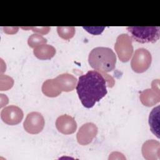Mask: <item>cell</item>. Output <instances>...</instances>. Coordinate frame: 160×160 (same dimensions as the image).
<instances>
[{"instance_id": "1", "label": "cell", "mask_w": 160, "mask_h": 160, "mask_svg": "<svg viewBox=\"0 0 160 160\" xmlns=\"http://www.w3.org/2000/svg\"><path fill=\"white\" fill-rule=\"evenodd\" d=\"M106 82L103 76L96 71H89L79 76L76 91L84 107H93L106 95Z\"/></svg>"}, {"instance_id": "2", "label": "cell", "mask_w": 160, "mask_h": 160, "mask_svg": "<svg viewBox=\"0 0 160 160\" xmlns=\"http://www.w3.org/2000/svg\"><path fill=\"white\" fill-rule=\"evenodd\" d=\"M88 62L92 68L104 74L114 69L116 56L111 48L97 47L90 52Z\"/></svg>"}, {"instance_id": "3", "label": "cell", "mask_w": 160, "mask_h": 160, "mask_svg": "<svg viewBox=\"0 0 160 160\" xmlns=\"http://www.w3.org/2000/svg\"><path fill=\"white\" fill-rule=\"evenodd\" d=\"M126 29L131 34L132 38L140 43H154L159 39L160 28L159 26H130L127 27Z\"/></svg>"}, {"instance_id": "4", "label": "cell", "mask_w": 160, "mask_h": 160, "mask_svg": "<svg viewBox=\"0 0 160 160\" xmlns=\"http://www.w3.org/2000/svg\"><path fill=\"white\" fill-rule=\"evenodd\" d=\"M152 56L148 50L144 48L137 49L131 61V66L136 73L145 72L150 67Z\"/></svg>"}, {"instance_id": "5", "label": "cell", "mask_w": 160, "mask_h": 160, "mask_svg": "<svg viewBox=\"0 0 160 160\" xmlns=\"http://www.w3.org/2000/svg\"><path fill=\"white\" fill-rule=\"evenodd\" d=\"M114 49L121 61L128 62L133 53L132 38L126 34L118 36L114 44Z\"/></svg>"}, {"instance_id": "6", "label": "cell", "mask_w": 160, "mask_h": 160, "mask_svg": "<svg viewBox=\"0 0 160 160\" xmlns=\"http://www.w3.org/2000/svg\"><path fill=\"white\" fill-rule=\"evenodd\" d=\"M44 124V117L40 112H31L27 115L23 122V127L27 132L36 134L42 131Z\"/></svg>"}, {"instance_id": "7", "label": "cell", "mask_w": 160, "mask_h": 160, "mask_svg": "<svg viewBox=\"0 0 160 160\" xmlns=\"http://www.w3.org/2000/svg\"><path fill=\"white\" fill-rule=\"evenodd\" d=\"M159 80L154 79L151 83V89H147L140 93L139 99L141 103L148 107H151L160 101Z\"/></svg>"}, {"instance_id": "8", "label": "cell", "mask_w": 160, "mask_h": 160, "mask_svg": "<svg viewBox=\"0 0 160 160\" xmlns=\"http://www.w3.org/2000/svg\"><path fill=\"white\" fill-rule=\"evenodd\" d=\"M24 116L22 110L18 106L10 105L5 107L1 112V118L4 122L13 126L21 122Z\"/></svg>"}, {"instance_id": "9", "label": "cell", "mask_w": 160, "mask_h": 160, "mask_svg": "<svg viewBox=\"0 0 160 160\" xmlns=\"http://www.w3.org/2000/svg\"><path fill=\"white\" fill-rule=\"evenodd\" d=\"M98 133V128L92 122H87L82 125L79 128L76 138L78 143L81 145L90 144Z\"/></svg>"}, {"instance_id": "10", "label": "cell", "mask_w": 160, "mask_h": 160, "mask_svg": "<svg viewBox=\"0 0 160 160\" xmlns=\"http://www.w3.org/2000/svg\"><path fill=\"white\" fill-rule=\"evenodd\" d=\"M56 127L59 132L64 134H71L76 131L77 123L73 117L63 114L56 119Z\"/></svg>"}, {"instance_id": "11", "label": "cell", "mask_w": 160, "mask_h": 160, "mask_svg": "<svg viewBox=\"0 0 160 160\" xmlns=\"http://www.w3.org/2000/svg\"><path fill=\"white\" fill-rule=\"evenodd\" d=\"M142 154L147 160H156L159 159L160 143L154 139L148 140L142 146Z\"/></svg>"}, {"instance_id": "12", "label": "cell", "mask_w": 160, "mask_h": 160, "mask_svg": "<svg viewBox=\"0 0 160 160\" xmlns=\"http://www.w3.org/2000/svg\"><path fill=\"white\" fill-rule=\"evenodd\" d=\"M54 80L61 92H69L74 90L78 81L76 78L68 73L61 74L54 78Z\"/></svg>"}, {"instance_id": "13", "label": "cell", "mask_w": 160, "mask_h": 160, "mask_svg": "<svg viewBox=\"0 0 160 160\" xmlns=\"http://www.w3.org/2000/svg\"><path fill=\"white\" fill-rule=\"evenodd\" d=\"M33 53L39 59H51L56 54V49L51 45L44 44L34 48Z\"/></svg>"}, {"instance_id": "14", "label": "cell", "mask_w": 160, "mask_h": 160, "mask_svg": "<svg viewBox=\"0 0 160 160\" xmlns=\"http://www.w3.org/2000/svg\"><path fill=\"white\" fill-rule=\"evenodd\" d=\"M159 106L154 108L149 116V124L151 132L159 138Z\"/></svg>"}, {"instance_id": "15", "label": "cell", "mask_w": 160, "mask_h": 160, "mask_svg": "<svg viewBox=\"0 0 160 160\" xmlns=\"http://www.w3.org/2000/svg\"><path fill=\"white\" fill-rule=\"evenodd\" d=\"M41 90L45 96L50 98L56 97L61 93V91L56 84L54 79L45 81L42 85Z\"/></svg>"}, {"instance_id": "16", "label": "cell", "mask_w": 160, "mask_h": 160, "mask_svg": "<svg viewBox=\"0 0 160 160\" xmlns=\"http://www.w3.org/2000/svg\"><path fill=\"white\" fill-rule=\"evenodd\" d=\"M57 32L60 38L64 40H69L71 39L75 34V28L70 27H57Z\"/></svg>"}, {"instance_id": "17", "label": "cell", "mask_w": 160, "mask_h": 160, "mask_svg": "<svg viewBox=\"0 0 160 160\" xmlns=\"http://www.w3.org/2000/svg\"><path fill=\"white\" fill-rule=\"evenodd\" d=\"M47 39L39 34H32L28 39V44L30 48H35L36 47L46 44Z\"/></svg>"}, {"instance_id": "18", "label": "cell", "mask_w": 160, "mask_h": 160, "mask_svg": "<svg viewBox=\"0 0 160 160\" xmlns=\"http://www.w3.org/2000/svg\"><path fill=\"white\" fill-rule=\"evenodd\" d=\"M30 29H32V31L34 32H36L40 34H47L49 30H50V28L49 27H41V28H30Z\"/></svg>"}]
</instances>
